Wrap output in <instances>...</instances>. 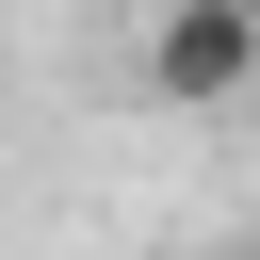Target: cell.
<instances>
[{
    "label": "cell",
    "instance_id": "cell-1",
    "mask_svg": "<svg viewBox=\"0 0 260 260\" xmlns=\"http://www.w3.org/2000/svg\"><path fill=\"white\" fill-rule=\"evenodd\" d=\"M130 81H146L162 114H244V98H260V0H146Z\"/></svg>",
    "mask_w": 260,
    "mask_h": 260
},
{
    "label": "cell",
    "instance_id": "cell-2",
    "mask_svg": "<svg viewBox=\"0 0 260 260\" xmlns=\"http://www.w3.org/2000/svg\"><path fill=\"white\" fill-rule=\"evenodd\" d=\"M228 260H260V244H228Z\"/></svg>",
    "mask_w": 260,
    "mask_h": 260
}]
</instances>
